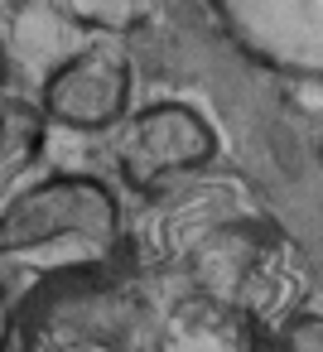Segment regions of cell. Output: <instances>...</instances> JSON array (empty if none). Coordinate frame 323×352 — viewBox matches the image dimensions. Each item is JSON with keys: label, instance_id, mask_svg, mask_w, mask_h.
Returning a JSON list of instances; mask_svg holds the SVG:
<instances>
[{"label": "cell", "instance_id": "7", "mask_svg": "<svg viewBox=\"0 0 323 352\" xmlns=\"http://www.w3.org/2000/svg\"><path fill=\"white\" fill-rule=\"evenodd\" d=\"M280 352H323V314H294L280 333Z\"/></svg>", "mask_w": 323, "mask_h": 352}, {"label": "cell", "instance_id": "5", "mask_svg": "<svg viewBox=\"0 0 323 352\" xmlns=\"http://www.w3.org/2000/svg\"><path fill=\"white\" fill-rule=\"evenodd\" d=\"M39 145H44V116L34 107L15 102L0 111V193L39 160Z\"/></svg>", "mask_w": 323, "mask_h": 352}, {"label": "cell", "instance_id": "1", "mask_svg": "<svg viewBox=\"0 0 323 352\" xmlns=\"http://www.w3.org/2000/svg\"><path fill=\"white\" fill-rule=\"evenodd\" d=\"M241 309L111 265L44 275L15 309L5 352H246Z\"/></svg>", "mask_w": 323, "mask_h": 352}, {"label": "cell", "instance_id": "9", "mask_svg": "<svg viewBox=\"0 0 323 352\" xmlns=\"http://www.w3.org/2000/svg\"><path fill=\"white\" fill-rule=\"evenodd\" d=\"M5 73H10V58H5V44H0V87H5Z\"/></svg>", "mask_w": 323, "mask_h": 352}, {"label": "cell", "instance_id": "4", "mask_svg": "<svg viewBox=\"0 0 323 352\" xmlns=\"http://www.w3.org/2000/svg\"><path fill=\"white\" fill-rule=\"evenodd\" d=\"M131 58L121 44H92L58 63L44 82V121L68 131H111L131 107Z\"/></svg>", "mask_w": 323, "mask_h": 352}, {"label": "cell", "instance_id": "2", "mask_svg": "<svg viewBox=\"0 0 323 352\" xmlns=\"http://www.w3.org/2000/svg\"><path fill=\"white\" fill-rule=\"evenodd\" d=\"M121 256V203L92 174H54L0 203V261L92 270Z\"/></svg>", "mask_w": 323, "mask_h": 352}, {"label": "cell", "instance_id": "3", "mask_svg": "<svg viewBox=\"0 0 323 352\" xmlns=\"http://www.w3.org/2000/svg\"><path fill=\"white\" fill-rule=\"evenodd\" d=\"M217 155V131L183 102H155L121 121L116 169L135 193H155L179 174L203 169Z\"/></svg>", "mask_w": 323, "mask_h": 352}, {"label": "cell", "instance_id": "6", "mask_svg": "<svg viewBox=\"0 0 323 352\" xmlns=\"http://www.w3.org/2000/svg\"><path fill=\"white\" fill-rule=\"evenodd\" d=\"M44 6L97 34H126L140 25V0H44Z\"/></svg>", "mask_w": 323, "mask_h": 352}, {"label": "cell", "instance_id": "8", "mask_svg": "<svg viewBox=\"0 0 323 352\" xmlns=\"http://www.w3.org/2000/svg\"><path fill=\"white\" fill-rule=\"evenodd\" d=\"M10 323H15V309L5 299V289H0V352H5V338H10Z\"/></svg>", "mask_w": 323, "mask_h": 352}]
</instances>
